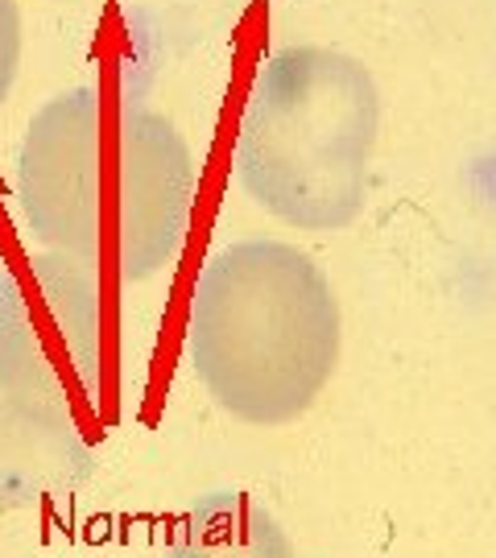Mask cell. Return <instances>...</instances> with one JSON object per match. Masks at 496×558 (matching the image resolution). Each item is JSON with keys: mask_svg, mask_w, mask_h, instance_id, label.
<instances>
[{"mask_svg": "<svg viewBox=\"0 0 496 558\" xmlns=\"http://www.w3.org/2000/svg\"><path fill=\"white\" fill-rule=\"evenodd\" d=\"M195 186L179 129L104 83L55 96L29 120L17 154L29 236L120 281H145L179 260Z\"/></svg>", "mask_w": 496, "mask_h": 558, "instance_id": "cell-1", "label": "cell"}, {"mask_svg": "<svg viewBox=\"0 0 496 558\" xmlns=\"http://www.w3.org/2000/svg\"><path fill=\"white\" fill-rule=\"evenodd\" d=\"M186 352L219 410L249 426H286L336 373V294L294 244L240 240L198 269Z\"/></svg>", "mask_w": 496, "mask_h": 558, "instance_id": "cell-2", "label": "cell"}, {"mask_svg": "<svg viewBox=\"0 0 496 558\" xmlns=\"http://www.w3.org/2000/svg\"><path fill=\"white\" fill-rule=\"evenodd\" d=\"M377 137V92L356 59L286 46L257 66L237 133L249 199L302 232L352 223Z\"/></svg>", "mask_w": 496, "mask_h": 558, "instance_id": "cell-3", "label": "cell"}, {"mask_svg": "<svg viewBox=\"0 0 496 558\" xmlns=\"http://www.w3.org/2000/svg\"><path fill=\"white\" fill-rule=\"evenodd\" d=\"M120 302L87 260L34 253L0 290V393L59 418H96L117 398Z\"/></svg>", "mask_w": 496, "mask_h": 558, "instance_id": "cell-4", "label": "cell"}, {"mask_svg": "<svg viewBox=\"0 0 496 558\" xmlns=\"http://www.w3.org/2000/svg\"><path fill=\"white\" fill-rule=\"evenodd\" d=\"M96 456L83 422L29 401L0 398V513L71 500L92 480Z\"/></svg>", "mask_w": 496, "mask_h": 558, "instance_id": "cell-5", "label": "cell"}, {"mask_svg": "<svg viewBox=\"0 0 496 558\" xmlns=\"http://www.w3.org/2000/svg\"><path fill=\"white\" fill-rule=\"evenodd\" d=\"M166 558H294V546L253 497L216 493L174 525Z\"/></svg>", "mask_w": 496, "mask_h": 558, "instance_id": "cell-6", "label": "cell"}, {"mask_svg": "<svg viewBox=\"0 0 496 558\" xmlns=\"http://www.w3.org/2000/svg\"><path fill=\"white\" fill-rule=\"evenodd\" d=\"M21 66V13L17 0H0V104L9 100Z\"/></svg>", "mask_w": 496, "mask_h": 558, "instance_id": "cell-7", "label": "cell"}]
</instances>
